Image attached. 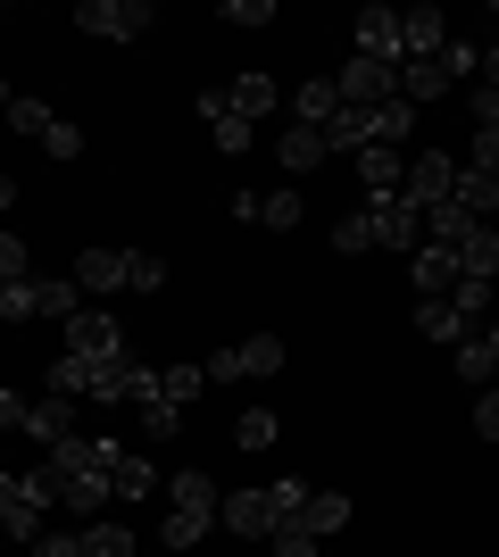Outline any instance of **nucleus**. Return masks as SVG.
<instances>
[{"label":"nucleus","instance_id":"obj_33","mask_svg":"<svg viewBox=\"0 0 499 557\" xmlns=\"http://www.w3.org/2000/svg\"><path fill=\"white\" fill-rule=\"evenodd\" d=\"M266 549H275V557H316V533H309V524H275Z\"/></svg>","mask_w":499,"mask_h":557},{"label":"nucleus","instance_id":"obj_25","mask_svg":"<svg viewBox=\"0 0 499 557\" xmlns=\"http://www.w3.org/2000/svg\"><path fill=\"white\" fill-rule=\"evenodd\" d=\"M450 308L466 317V325H475V317H491V308H499V292H491L483 275H458V283H450Z\"/></svg>","mask_w":499,"mask_h":557},{"label":"nucleus","instance_id":"obj_27","mask_svg":"<svg viewBox=\"0 0 499 557\" xmlns=\"http://www.w3.org/2000/svg\"><path fill=\"white\" fill-rule=\"evenodd\" d=\"M300 216H309V209H300V191H259V225L266 233H291Z\"/></svg>","mask_w":499,"mask_h":557},{"label":"nucleus","instance_id":"obj_18","mask_svg":"<svg viewBox=\"0 0 499 557\" xmlns=\"http://www.w3.org/2000/svg\"><path fill=\"white\" fill-rule=\"evenodd\" d=\"M225 109H234L241 125H259V116L275 109V84H266V75H234V84H225Z\"/></svg>","mask_w":499,"mask_h":557},{"label":"nucleus","instance_id":"obj_12","mask_svg":"<svg viewBox=\"0 0 499 557\" xmlns=\"http://www.w3.org/2000/svg\"><path fill=\"white\" fill-rule=\"evenodd\" d=\"M75 283L84 292H125L134 283V250H84L75 258Z\"/></svg>","mask_w":499,"mask_h":557},{"label":"nucleus","instance_id":"obj_36","mask_svg":"<svg viewBox=\"0 0 499 557\" xmlns=\"http://www.w3.org/2000/svg\"><path fill=\"white\" fill-rule=\"evenodd\" d=\"M458 166H466V175H499V134H475Z\"/></svg>","mask_w":499,"mask_h":557},{"label":"nucleus","instance_id":"obj_15","mask_svg":"<svg viewBox=\"0 0 499 557\" xmlns=\"http://www.w3.org/2000/svg\"><path fill=\"white\" fill-rule=\"evenodd\" d=\"M408 275H416V292H425V300H450V283H458V258L441 250V242H425V250L408 258Z\"/></svg>","mask_w":499,"mask_h":557},{"label":"nucleus","instance_id":"obj_23","mask_svg":"<svg viewBox=\"0 0 499 557\" xmlns=\"http://www.w3.org/2000/svg\"><path fill=\"white\" fill-rule=\"evenodd\" d=\"M450 367H458V383H491L499 358H491V342H483V333H466V342L450 349Z\"/></svg>","mask_w":499,"mask_h":557},{"label":"nucleus","instance_id":"obj_5","mask_svg":"<svg viewBox=\"0 0 499 557\" xmlns=\"http://www.w3.org/2000/svg\"><path fill=\"white\" fill-rule=\"evenodd\" d=\"M400 200H416V209H441V200H458V159H450V150L408 159V191H400Z\"/></svg>","mask_w":499,"mask_h":557},{"label":"nucleus","instance_id":"obj_22","mask_svg":"<svg viewBox=\"0 0 499 557\" xmlns=\"http://www.w3.org/2000/svg\"><path fill=\"white\" fill-rule=\"evenodd\" d=\"M416 333H425V342H450V349H458L475 325H466V317H458L450 300H425V308H416Z\"/></svg>","mask_w":499,"mask_h":557},{"label":"nucleus","instance_id":"obj_43","mask_svg":"<svg viewBox=\"0 0 499 557\" xmlns=\"http://www.w3.org/2000/svg\"><path fill=\"white\" fill-rule=\"evenodd\" d=\"M9 209H17V184H9V175H0V216H9Z\"/></svg>","mask_w":499,"mask_h":557},{"label":"nucleus","instance_id":"obj_3","mask_svg":"<svg viewBox=\"0 0 499 557\" xmlns=\"http://www.w3.org/2000/svg\"><path fill=\"white\" fill-rule=\"evenodd\" d=\"M250 374H284V342L275 333H250L241 349H216L209 358V383H250Z\"/></svg>","mask_w":499,"mask_h":557},{"label":"nucleus","instance_id":"obj_19","mask_svg":"<svg viewBox=\"0 0 499 557\" xmlns=\"http://www.w3.org/2000/svg\"><path fill=\"white\" fill-rule=\"evenodd\" d=\"M275 159L291 166V175H309L316 159H333L325 150V134H316V125H284V141H275Z\"/></svg>","mask_w":499,"mask_h":557},{"label":"nucleus","instance_id":"obj_8","mask_svg":"<svg viewBox=\"0 0 499 557\" xmlns=\"http://www.w3.org/2000/svg\"><path fill=\"white\" fill-rule=\"evenodd\" d=\"M366 216H375V242L383 250H425V242H416V233H425V209H416V200H366Z\"/></svg>","mask_w":499,"mask_h":557},{"label":"nucleus","instance_id":"obj_37","mask_svg":"<svg viewBox=\"0 0 499 557\" xmlns=\"http://www.w3.org/2000/svg\"><path fill=\"white\" fill-rule=\"evenodd\" d=\"M9 125H17V134H34V141H42L50 125H59V116H50L42 100H17V109H9Z\"/></svg>","mask_w":499,"mask_h":557},{"label":"nucleus","instance_id":"obj_24","mask_svg":"<svg viewBox=\"0 0 499 557\" xmlns=\"http://www.w3.org/2000/svg\"><path fill=\"white\" fill-rule=\"evenodd\" d=\"M0 317H9V325H34V317H42V275L0 283Z\"/></svg>","mask_w":499,"mask_h":557},{"label":"nucleus","instance_id":"obj_38","mask_svg":"<svg viewBox=\"0 0 499 557\" xmlns=\"http://www.w3.org/2000/svg\"><path fill=\"white\" fill-rule=\"evenodd\" d=\"M42 150H50V159H84V134H75L67 116H59V125H50V134H42Z\"/></svg>","mask_w":499,"mask_h":557},{"label":"nucleus","instance_id":"obj_34","mask_svg":"<svg viewBox=\"0 0 499 557\" xmlns=\"http://www.w3.org/2000/svg\"><path fill=\"white\" fill-rule=\"evenodd\" d=\"M142 433H150V442H175V433H184V408L150 399V408H142Z\"/></svg>","mask_w":499,"mask_h":557},{"label":"nucleus","instance_id":"obj_6","mask_svg":"<svg viewBox=\"0 0 499 557\" xmlns=\"http://www.w3.org/2000/svg\"><path fill=\"white\" fill-rule=\"evenodd\" d=\"M67 358H125V333L109 308H75L67 317Z\"/></svg>","mask_w":499,"mask_h":557},{"label":"nucleus","instance_id":"obj_35","mask_svg":"<svg viewBox=\"0 0 499 557\" xmlns=\"http://www.w3.org/2000/svg\"><path fill=\"white\" fill-rule=\"evenodd\" d=\"M125 292H166V258L159 250H134V283Z\"/></svg>","mask_w":499,"mask_h":557},{"label":"nucleus","instance_id":"obj_20","mask_svg":"<svg viewBox=\"0 0 499 557\" xmlns=\"http://www.w3.org/2000/svg\"><path fill=\"white\" fill-rule=\"evenodd\" d=\"M300 524H309L316 541H325V533H341V524H350V491H309V508H300Z\"/></svg>","mask_w":499,"mask_h":557},{"label":"nucleus","instance_id":"obj_16","mask_svg":"<svg viewBox=\"0 0 499 557\" xmlns=\"http://www.w3.org/2000/svg\"><path fill=\"white\" fill-rule=\"evenodd\" d=\"M450 258H458V275H483V283H491V275H499V233H491V225L458 233V242H450Z\"/></svg>","mask_w":499,"mask_h":557},{"label":"nucleus","instance_id":"obj_28","mask_svg":"<svg viewBox=\"0 0 499 557\" xmlns=\"http://www.w3.org/2000/svg\"><path fill=\"white\" fill-rule=\"evenodd\" d=\"M275 433H284V417H275V408H250V417H234V442H241V449H275Z\"/></svg>","mask_w":499,"mask_h":557},{"label":"nucleus","instance_id":"obj_10","mask_svg":"<svg viewBox=\"0 0 499 557\" xmlns=\"http://www.w3.org/2000/svg\"><path fill=\"white\" fill-rule=\"evenodd\" d=\"M216 524L241 533V541H266L275 533V508H266V491H225V499H216Z\"/></svg>","mask_w":499,"mask_h":557},{"label":"nucleus","instance_id":"obj_4","mask_svg":"<svg viewBox=\"0 0 499 557\" xmlns=\"http://www.w3.org/2000/svg\"><path fill=\"white\" fill-rule=\"evenodd\" d=\"M75 25L100 34V42H134V34H150V0H84Z\"/></svg>","mask_w":499,"mask_h":557},{"label":"nucleus","instance_id":"obj_30","mask_svg":"<svg viewBox=\"0 0 499 557\" xmlns=\"http://www.w3.org/2000/svg\"><path fill=\"white\" fill-rule=\"evenodd\" d=\"M333 250H341V258L375 250V216H366V209H358V216H341V225H333Z\"/></svg>","mask_w":499,"mask_h":557},{"label":"nucleus","instance_id":"obj_44","mask_svg":"<svg viewBox=\"0 0 499 557\" xmlns=\"http://www.w3.org/2000/svg\"><path fill=\"white\" fill-rule=\"evenodd\" d=\"M483 342H491V358H499V308H491V333H483Z\"/></svg>","mask_w":499,"mask_h":557},{"label":"nucleus","instance_id":"obj_40","mask_svg":"<svg viewBox=\"0 0 499 557\" xmlns=\"http://www.w3.org/2000/svg\"><path fill=\"white\" fill-rule=\"evenodd\" d=\"M34 557H84V533H42V541H34Z\"/></svg>","mask_w":499,"mask_h":557},{"label":"nucleus","instance_id":"obj_2","mask_svg":"<svg viewBox=\"0 0 499 557\" xmlns=\"http://www.w3.org/2000/svg\"><path fill=\"white\" fill-rule=\"evenodd\" d=\"M333 92H341V109H383V100H400V67H383V59H350V67L333 75Z\"/></svg>","mask_w":499,"mask_h":557},{"label":"nucleus","instance_id":"obj_32","mask_svg":"<svg viewBox=\"0 0 499 557\" xmlns=\"http://www.w3.org/2000/svg\"><path fill=\"white\" fill-rule=\"evenodd\" d=\"M209 134H216V150H225V159H241V150H250V134H259V125H241V116L225 109V116H209Z\"/></svg>","mask_w":499,"mask_h":557},{"label":"nucleus","instance_id":"obj_9","mask_svg":"<svg viewBox=\"0 0 499 557\" xmlns=\"http://www.w3.org/2000/svg\"><path fill=\"white\" fill-rule=\"evenodd\" d=\"M358 59H383V67H400V59H408L400 9H358Z\"/></svg>","mask_w":499,"mask_h":557},{"label":"nucleus","instance_id":"obj_14","mask_svg":"<svg viewBox=\"0 0 499 557\" xmlns=\"http://www.w3.org/2000/svg\"><path fill=\"white\" fill-rule=\"evenodd\" d=\"M333 116H341V92H333V75H309V84L291 92V125H316V134H325Z\"/></svg>","mask_w":499,"mask_h":557},{"label":"nucleus","instance_id":"obj_46","mask_svg":"<svg viewBox=\"0 0 499 557\" xmlns=\"http://www.w3.org/2000/svg\"><path fill=\"white\" fill-rule=\"evenodd\" d=\"M491 25H499V9H491Z\"/></svg>","mask_w":499,"mask_h":557},{"label":"nucleus","instance_id":"obj_11","mask_svg":"<svg viewBox=\"0 0 499 557\" xmlns=\"http://www.w3.org/2000/svg\"><path fill=\"white\" fill-rule=\"evenodd\" d=\"M358 184H366V200H400L408 191V159L400 150H358Z\"/></svg>","mask_w":499,"mask_h":557},{"label":"nucleus","instance_id":"obj_13","mask_svg":"<svg viewBox=\"0 0 499 557\" xmlns=\"http://www.w3.org/2000/svg\"><path fill=\"white\" fill-rule=\"evenodd\" d=\"M400 34H408V59H441L450 50V17L441 9H400Z\"/></svg>","mask_w":499,"mask_h":557},{"label":"nucleus","instance_id":"obj_31","mask_svg":"<svg viewBox=\"0 0 499 557\" xmlns=\"http://www.w3.org/2000/svg\"><path fill=\"white\" fill-rule=\"evenodd\" d=\"M25 275H34V250H25V233L0 225V283H25Z\"/></svg>","mask_w":499,"mask_h":557},{"label":"nucleus","instance_id":"obj_21","mask_svg":"<svg viewBox=\"0 0 499 557\" xmlns=\"http://www.w3.org/2000/svg\"><path fill=\"white\" fill-rule=\"evenodd\" d=\"M109 483H117V499H150V491H159V466H150V458H134V449H117Z\"/></svg>","mask_w":499,"mask_h":557},{"label":"nucleus","instance_id":"obj_42","mask_svg":"<svg viewBox=\"0 0 499 557\" xmlns=\"http://www.w3.org/2000/svg\"><path fill=\"white\" fill-rule=\"evenodd\" d=\"M25 417H34V399H25V392H0V424H17V433H25Z\"/></svg>","mask_w":499,"mask_h":557},{"label":"nucleus","instance_id":"obj_17","mask_svg":"<svg viewBox=\"0 0 499 557\" xmlns=\"http://www.w3.org/2000/svg\"><path fill=\"white\" fill-rule=\"evenodd\" d=\"M25 433H34V442H67V433H75V399L67 392H50V399H34V417H25Z\"/></svg>","mask_w":499,"mask_h":557},{"label":"nucleus","instance_id":"obj_39","mask_svg":"<svg viewBox=\"0 0 499 557\" xmlns=\"http://www.w3.org/2000/svg\"><path fill=\"white\" fill-rule=\"evenodd\" d=\"M225 25H275V0H225Z\"/></svg>","mask_w":499,"mask_h":557},{"label":"nucleus","instance_id":"obj_29","mask_svg":"<svg viewBox=\"0 0 499 557\" xmlns=\"http://www.w3.org/2000/svg\"><path fill=\"white\" fill-rule=\"evenodd\" d=\"M266 508H275V524H300V508H309V483H300V474L266 483Z\"/></svg>","mask_w":499,"mask_h":557},{"label":"nucleus","instance_id":"obj_1","mask_svg":"<svg viewBox=\"0 0 499 557\" xmlns=\"http://www.w3.org/2000/svg\"><path fill=\"white\" fill-rule=\"evenodd\" d=\"M216 499H225V491L209 483V474H175V483H166V549L184 557V549H200V541H209V524H216Z\"/></svg>","mask_w":499,"mask_h":557},{"label":"nucleus","instance_id":"obj_41","mask_svg":"<svg viewBox=\"0 0 499 557\" xmlns=\"http://www.w3.org/2000/svg\"><path fill=\"white\" fill-rule=\"evenodd\" d=\"M475 424H483V442L499 449V392H483V399H475Z\"/></svg>","mask_w":499,"mask_h":557},{"label":"nucleus","instance_id":"obj_45","mask_svg":"<svg viewBox=\"0 0 499 557\" xmlns=\"http://www.w3.org/2000/svg\"><path fill=\"white\" fill-rule=\"evenodd\" d=\"M9 109H17V92H9V84H0V116H9Z\"/></svg>","mask_w":499,"mask_h":557},{"label":"nucleus","instance_id":"obj_7","mask_svg":"<svg viewBox=\"0 0 499 557\" xmlns=\"http://www.w3.org/2000/svg\"><path fill=\"white\" fill-rule=\"evenodd\" d=\"M42 499H34V483L25 474H0V533L9 541H42Z\"/></svg>","mask_w":499,"mask_h":557},{"label":"nucleus","instance_id":"obj_26","mask_svg":"<svg viewBox=\"0 0 499 557\" xmlns=\"http://www.w3.org/2000/svg\"><path fill=\"white\" fill-rule=\"evenodd\" d=\"M84 557H134V533L109 524V516H92V524H84Z\"/></svg>","mask_w":499,"mask_h":557}]
</instances>
